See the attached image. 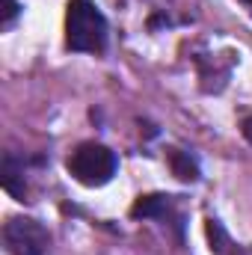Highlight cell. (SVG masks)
Returning <instances> with one entry per match:
<instances>
[{
	"instance_id": "4",
	"label": "cell",
	"mask_w": 252,
	"mask_h": 255,
	"mask_svg": "<svg viewBox=\"0 0 252 255\" xmlns=\"http://www.w3.org/2000/svg\"><path fill=\"white\" fill-rule=\"evenodd\" d=\"M130 217H157V220H172L181 229V217L175 214V196L166 193H151V196H139L130 208Z\"/></svg>"
},
{
	"instance_id": "6",
	"label": "cell",
	"mask_w": 252,
	"mask_h": 255,
	"mask_svg": "<svg viewBox=\"0 0 252 255\" xmlns=\"http://www.w3.org/2000/svg\"><path fill=\"white\" fill-rule=\"evenodd\" d=\"M169 166H172L175 178H181V181H199V160L190 151L169 148Z\"/></svg>"
},
{
	"instance_id": "1",
	"label": "cell",
	"mask_w": 252,
	"mask_h": 255,
	"mask_svg": "<svg viewBox=\"0 0 252 255\" xmlns=\"http://www.w3.org/2000/svg\"><path fill=\"white\" fill-rule=\"evenodd\" d=\"M107 18L95 0H68L65 6V48L74 54L107 51Z\"/></svg>"
},
{
	"instance_id": "9",
	"label": "cell",
	"mask_w": 252,
	"mask_h": 255,
	"mask_svg": "<svg viewBox=\"0 0 252 255\" xmlns=\"http://www.w3.org/2000/svg\"><path fill=\"white\" fill-rule=\"evenodd\" d=\"M241 130H244V136H247V142L252 145V116H247V119H244V125H241Z\"/></svg>"
},
{
	"instance_id": "8",
	"label": "cell",
	"mask_w": 252,
	"mask_h": 255,
	"mask_svg": "<svg viewBox=\"0 0 252 255\" xmlns=\"http://www.w3.org/2000/svg\"><path fill=\"white\" fill-rule=\"evenodd\" d=\"M18 12H21L18 0H6V9H3V27H9V24L18 18Z\"/></svg>"
},
{
	"instance_id": "3",
	"label": "cell",
	"mask_w": 252,
	"mask_h": 255,
	"mask_svg": "<svg viewBox=\"0 0 252 255\" xmlns=\"http://www.w3.org/2000/svg\"><path fill=\"white\" fill-rule=\"evenodd\" d=\"M3 244L12 255H48L51 235L33 217H12L3 226Z\"/></svg>"
},
{
	"instance_id": "2",
	"label": "cell",
	"mask_w": 252,
	"mask_h": 255,
	"mask_svg": "<svg viewBox=\"0 0 252 255\" xmlns=\"http://www.w3.org/2000/svg\"><path fill=\"white\" fill-rule=\"evenodd\" d=\"M116 169H119V157L104 142H80L68 154V172L83 187H104V184H110Z\"/></svg>"
},
{
	"instance_id": "10",
	"label": "cell",
	"mask_w": 252,
	"mask_h": 255,
	"mask_svg": "<svg viewBox=\"0 0 252 255\" xmlns=\"http://www.w3.org/2000/svg\"><path fill=\"white\" fill-rule=\"evenodd\" d=\"M244 3H247V9H250V12H252V0H244Z\"/></svg>"
},
{
	"instance_id": "7",
	"label": "cell",
	"mask_w": 252,
	"mask_h": 255,
	"mask_svg": "<svg viewBox=\"0 0 252 255\" xmlns=\"http://www.w3.org/2000/svg\"><path fill=\"white\" fill-rule=\"evenodd\" d=\"M208 241H211V250L217 255H229L232 241H229V235H226V229H223L220 220H208Z\"/></svg>"
},
{
	"instance_id": "5",
	"label": "cell",
	"mask_w": 252,
	"mask_h": 255,
	"mask_svg": "<svg viewBox=\"0 0 252 255\" xmlns=\"http://www.w3.org/2000/svg\"><path fill=\"white\" fill-rule=\"evenodd\" d=\"M3 190L12 193L18 202H27V181H24V160H18L12 151L3 157Z\"/></svg>"
}]
</instances>
